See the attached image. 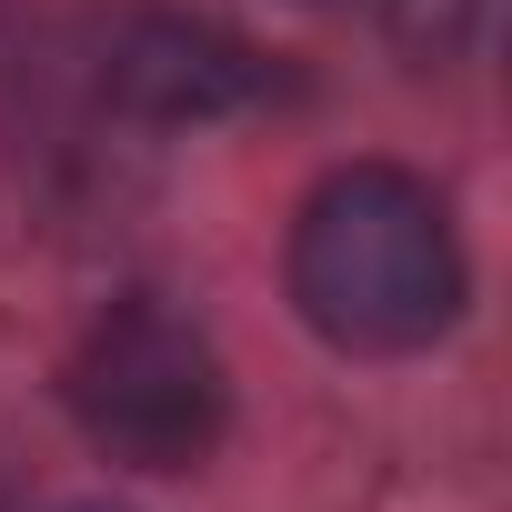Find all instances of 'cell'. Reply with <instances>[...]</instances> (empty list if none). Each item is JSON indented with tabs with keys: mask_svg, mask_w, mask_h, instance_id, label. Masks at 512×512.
I'll list each match as a JSON object with an SVG mask.
<instances>
[{
	"mask_svg": "<svg viewBox=\"0 0 512 512\" xmlns=\"http://www.w3.org/2000/svg\"><path fill=\"white\" fill-rule=\"evenodd\" d=\"M81 512H111V502H81Z\"/></svg>",
	"mask_w": 512,
	"mask_h": 512,
	"instance_id": "cell-4",
	"label": "cell"
},
{
	"mask_svg": "<svg viewBox=\"0 0 512 512\" xmlns=\"http://www.w3.org/2000/svg\"><path fill=\"white\" fill-rule=\"evenodd\" d=\"M101 81H111V101L141 111V121H221V111H241L251 91H262V61H251L231 31H211V21L141 11V21H121Z\"/></svg>",
	"mask_w": 512,
	"mask_h": 512,
	"instance_id": "cell-3",
	"label": "cell"
},
{
	"mask_svg": "<svg viewBox=\"0 0 512 512\" xmlns=\"http://www.w3.org/2000/svg\"><path fill=\"white\" fill-rule=\"evenodd\" d=\"M292 302L342 352H422L462 312V251L432 181L392 161L332 171L292 221Z\"/></svg>",
	"mask_w": 512,
	"mask_h": 512,
	"instance_id": "cell-1",
	"label": "cell"
},
{
	"mask_svg": "<svg viewBox=\"0 0 512 512\" xmlns=\"http://www.w3.org/2000/svg\"><path fill=\"white\" fill-rule=\"evenodd\" d=\"M71 412L91 432V452L131 462V472H191L211 462L221 422H231V382H221V352L201 322H181L161 292H131L111 302L81 352H71Z\"/></svg>",
	"mask_w": 512,
	"mask_h": 512,
	"instance_id": "cell-2",
	"label": "cell"
}]
</instances>
